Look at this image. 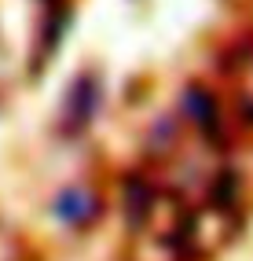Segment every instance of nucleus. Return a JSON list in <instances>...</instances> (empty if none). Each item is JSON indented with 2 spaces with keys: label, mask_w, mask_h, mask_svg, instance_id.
I'll return each instance as SVG.
<instances>
[{
  "label": "nucleus",
  "mask_w": 253,
  "mask_h": 261,
  "mask_svg": "<svg viewBox=\"0 0 253 261\" xmlns=\"http://www.w3.org/2000/svg\"><path fill=\"white\" fill-rule=\"evenodd\" d=\"M55 214L62 217V221H88L92 214H96V199L88 195V191H66V195H59L55 199Z\"/></svg>",
  "instance_id": "f257e3e1"
},
{
  "label": "nucleus",
  "mask_w": 253,
  "mask_h": 261,
  "mask_svg": "<svg viewBox=\"0 0 253 261\" xmlns=\"http://www.w3.org/2000/svg\"><path fill=\"white\" fill-rule=\"evenodd\" d=\"M183 107H187V114L198 121V125H206V129L216 125V107H213V99H209L206 89H187L183 92Z\"/></svg>",
  "instance_id": "f03ea898"
},
{
  "label": "nucleus",
  "mask_w": 253,
  "mask_h": 261,
  "mask_svg": "<svg viewBox=\"0 0 253 261\" xmlns=\"http://www.w3.org/2000/svg\"><path fill=\"white\" fill-rule=\"evenodd\" d=\"M92 107H96V85L81 81L74 89V96H70V107H66V111H70V121H74V125H77V121L84 125V121L92 118Z\"/></svg>",
  "instance_id": "7ed1b4c3"
}]
</instances>
